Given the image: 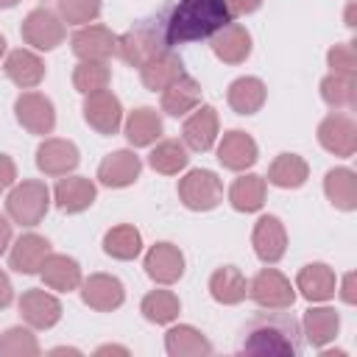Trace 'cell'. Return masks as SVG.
<instances>
[{
	"instance_id": "1",
	"label": "cell",
	"mask_w": 357,
	"mask_h": 357,
	"mask_svg": "<svg viewBox=\"0 0 357 357\" xmlns=\"http://www.w3.org/2000/svg\"><path fill=\"white\" fill-rule=\"evenodd\" d=\"M231 11L223 0H178L165 20V33L170 45H187L215 36L231 22Z\"/></svg>"
},
{
	"instance_id": "2",
	"label": "cell",
	"mask_w": 357,
	"mask_h": 357,
	"mask_svg": "<svg viewBox=\"0 0 357 357\" xmlns=\"http://www.w3.org/2000/svg\"><path fill=\"white\" fill-rule=\"evenodd\" d=\"M240 351L245 354H279L296 357L301 351V326L290 312H257L243 326Z\"/></svg>"
},
{
	"instance_id": "3",
	"label": "cell",
	"mask_w": 357,
	"mask_h": 357,
	"mask_svg": "<svg viewBox=\"0 0 357 357\" xmlns=\"http://www.w3.org/2000/svg\"><path fill=\"white\" fill-rule=\"evenodd\" d=\"M165 50H170L165 22L162 20H139L134 28H128L123 36H117L114 56H120V61H126L128 67H142Z\"/></svg>"
},
{
	"instance_id": "4",
	"label": "cell",
	"mask_w": 357,
	"mask_h": 357,
	"mask_svg": "<svg viewBox=\"0 0 357 357\" xmlns=\"http://www.w3.org/2000/svg\"><path fill=\"white\" fill-rule=\"evenodd\" d=\"M47 206H50V190L39 178L20 181L6 198V212L20 226H36L47 215Z\"/></svg>"
},
{
	"instance_id": "5",
	"label": "cell",
	"mask_w": 357,
	"mask_h": 357,
	"mask_svg": "<svg viewBox=\"0 0 357 357\" xmlns=\"http://www.w3.org/2000/svg\"><path fill=\"white\" fill-rule=\"evenodd\" d=\"M178 201L192 212H209L223 201V181L212 170H190L178 178Z\"/></svg>"
},
{
	"instance_id": "6",
	"label": "cell",
	"mask_w": 357,
	"mask_h": 357,
	"mask_svg": "<svg viewBox=\"0 0 357 357\" xmlns=\"http://www.w3.org/2000/svg\"><path fill=\"white\" fill-rule=\"evenodd\" d=\"M248 296L262 307V310H290L296 301V287L290 284V279L284 273H279L276 268H262L251 284H248Z\"/></svg>"
},
{
	"instance_id": "7",
	"label": "cell",
	"mask_w": 357,
	"mask_h": 357,
	"mask_svg": "<svg viewBox=\"0 0 357 357\" xmlns=\"http://www.w3.org/2000/svg\"><path fill=\"white\" fill-rule=\"evenodd\" d=\"M25 45L36 50H53L64 42V20L50 8H33L20 28Z\"/></svg>"
},
{
	"instance_id": "8",
	"label": "cell",
	"mask_w": 357,
	"mask_h": 357,
	"mask_svg": "<svg viewBox=\"0 0 357 357\" xmlns=\"http://www.w3.org/2000/svg\"><path fill=\"white\" fill-rule=\"evenodd\" d=\"M14 114L20 120V126L28 131V134H50L56 128V109H53V100L42 92H22L17 100H14Z\"/></svg>"
},
{
	"instance_id": "9",
	"label": "cell",
	"mask_w": 357,
	"mask_h": 357,
	"mask_svg": "<svg viewBox=\"0 0 357 357\" xmlns=\"http://www.w3.org/2000/svg\"><path fill=\"white\" fill-rule=\"evenodd\" d=\"M84 120L103 137L109 134H117L120 123H123V106H120V98L109 89H98V92H89L84 98Z\"/></svg>"
},
{
	"instance_id": "10",
	"label": "cell",
	"mask_w": 357,
	"mask_h": 357,
	"mask_svg": "<svg viewBox=\"0 0 357 357\" xmlns=\"http://www.w3.org/2000/svg\"><path fill=\"white\" fill-rule=\"evenodd\" d=\"M81 298L98 312H112L126 301V287L112 273H92L81 279Z\"/></svg>"
},
{
	"instance_id": "11",
	"label": "cell",
	"mask_w": 357,
	"mask_h": 357,
	"mask_svg": "<svg viewBox=\"0 0 357 357\" xmlns=\"http://www.w3.org/2000/svg\"><path fill=\"white\" fill-rule=\"evenodd\" d=\"M318 142L335 156H354L357 151V126L349 114H329L318 126Z\"/></svg>"
},
{
	"instance_id": "12",
	"label": "cell",
	"mask_w": 357,
	"mask_h": 357,
	"mask_svg": "<svg viewBox=\"0 0 357 357\" xmlns=\"http://www.w3.org/2000/svg\"><path fill=\"white\" fill-rule=\"evenodd\" d=\"M251 243H254V254L273 265L284 257L287 251V231H284V223L276 218V215H262L254 226V234H251Z\"/></svg>"
},
{
	"instance_id": "13",
	"label": "cell",
	"mask_w": 357,
	"mask_h": 357,
	"mask_svg": "<svg viewBox=\"0 0 357 357\" xmlns=\"http://www.w3.org/2000/svg\"><path fill=\"white\" fill-rule=\"evenodd\" d=\"M20 315L33 329H50L61 318V301L39 287H31L20 296Z\"/></svg>"
},
{
	"instance_id": "14",
	"label": "cell",
	"mask_w": 357,
	"mask_h": 357,
	"mask_svg": "<svg viewBox=\"0 0 357 357\" xmlns=\"http://www.w3.org/2000/svg\"><path fill=\"white\" fill-rule=\"evenodd\" d=\"M70 45H73V53L81 61H86V59L106 61L109 56L117 53V36L106 25H84L81 31L73 33Z\"/></svg>"
},
{
	"instance_id": "15",
	"label": "cell",
	"mask_w": 357,
	"mask_h": 357,
	"mask_svg": "<svg viewBox=\"0 0 357 357\" xmlns=\"http://www.w3.org/2000/svg\"><path fill=\"white\" fill-rule=\"evenodd\" d=\"M145 273L156 284H173L184 276V254L173 243H156L145 254Z\"/></svg>"
},
{
	"instance_id": "16",
	"label": "cell",
	"mask_w": 357,
	"mask_h": 357,
	"mask_svg": "<svg viewBox=\"0 0 357 357\" xmlns=\"http://www.w3.org/2000/svg\"><path fill=\"white\" fill-rule=\"evenodd\" d=\"M215 139H218V112H215V106H195L192 114L184 120L181 142L190 151L204 153L215 145Z\"/></svg>"
},
{
	"instance_id": "17",
	"label": "cell",
	"mask_w": 357,
	"mask_h": 357,
	"mask_svg": "<svg viewBox=\"0 0 357 357\" xmlns=\"http://www.w3.org/2000/svg\"><path fill=\"white\" fill-rule=\"evenodd\" d=\"M36 167L45 176H67L78 167V148L70 139L50 137L36 148Z\"/></svg>"
},
{
	"instance_id": "18",
	"label": "cell",
	"mask_w": 357,
	"mask_h": 357,
	"mask_svg": "<svg viewBox=\"0 0 357 357\" xmlns=\"http://www.w3.org/2000/svg\"><path fill=\"white\" fill-rule=\"evenodd\" d=\"M257 156H259L257 142L251 139V134H245V131H240V128L226 131L223 139H220V145H218V162H220L226 170H234V173L251 167V165L257 162Z\"/></svg>"
},
{
	"instance_id": "19",
	"label": "cell",
	"mask_w": 357,
	"mask_h": 357,
	"mask_svg": "<svg viewBox=\"0 0 357 357\" xmlns=\"http://www.w3.org/2000/svg\"><path fill=\"white\" fill-rule=\"evenodd\" d=\"M139 170H142L139 156H137L134 151H126V148H123V151L109 153V156L98 165V178H100V184L120 190V187L134 184V181L139 178Z\"/></svg>"
},
{
	"instance_id": "20",
	"label": "cell",
	"mask_w": 357,
	"mask_h": 357,
	"mask_svg": "<svg viewBox=\"0 0 357 357\" xmlns=\"http://www.w3.org/2000/svg\"><path fill=\"white\" fill-rule=\"evenodd\" d=\"M95 195H98V187L86 178V176H67V178H59L56 190H53V198H56V206L67 215H78L84 209H89L95 204Z\"/></svg>"
},
{
	"instance_id": "21",
	"label": "cell",
	"mask_w": 357,
	"mask_h": 357,
	"mask_svg": "<svg viewBox=\"0 0 357 357\" xmlns=\"http://www.w3.org/2000/svg\"><path fill=\"white\" fill-rule=\"evenodd\" d=\"M212 53L223 64H243L251 56V33L245 31V25L229 22L212 36Z\"/></svg>"
},
{
	"instance_id": "22",
	"label": "cell",
	"mask_w": 357,
	"mask_h": 357,
	"mask_svg": "<svg viewBox=\"0 0 357 357\" xmlns=\"http://www.w3.org/2000/svg\"><path fill=\"white\" fill-rule=\"evenodd\" d=\"M3 70H6L8 81H14L20 89H33V86H39L42 78H45V61H42L33 50H28V47L11 50V53L6 56Z\"/></svg>"
},
{
	"instance_id": "23",
	"label": "cell",
	"mask_w": 357,
	"mask_h": 357,
	"mask_svg": "<svg viewBox=\"0 0 357 357\" xmlns=\"http://www.w3.org/2000/svg\"><path fill=\"white\" fill-rule=\"evenodd\" d=\"M198 103H201V84L187 73H181L173 84L162 89V112L170 117H184Z\"/></svg>"
},
{
	"instance_id": "24",
	"label": "cell",
	"mask_w": 357,
	"mask_h": 357,
	"mask_svg": "<svg viewBox=\"0 0 357 357\" xmlns=\"http://www.w3.org/2000/svg\"><path fill=\"white\" fill-rule=\"evenodd\" d=\"M50 254V243L42 237V234H22L14 245H11V254H8V265L17 271V273H39L42 262L47 259Z\"/></svg>"
},
{
	"instance_id": "25",
	"label": "cell",
	"mask_w": 357,
	"mask_h": 357,
	"mask_svg": "<svg viewBox=\"0 0 357 357\" xmlns=\"http://www.w3.org/2000/svg\"><path fill=\"white\" fill-rule=\"evenodd\" d=\"M39 276L50 290L59 293H70L81 287V265L67 254H47V259L39 268Z\"/></svg>"
},
{
	"instance_id": "26",
	"label": "cell",
	"mask_w": 357,
	"mask_h": 357,
	"mask_svg": "<svg viewBox=\"0 0 357 357\" xmlns=\"http://www.w3.org/2000/svg\"><path fill=\"white\" fill-rule=\"evenodd\" d=\"M296 287L301 290V296L307 301H326L335 296V287H337V279H335V271L324 262H310L298 271L296 276Z\"/></svg>"
},
{
	"instance_id": "27",
	"label": "cell",
	"mask_w": 357,
	"mask_h": 357,
	"mask_svg": "<svg viewBox=\"0 0 357 357\" xmlns=\"http://www.w3.org/2000/svg\"><path fill=\"white\" fill-rule=\"evenodd\" d=\"M165 349L170 357H204L212 354V343L206 340V335L190 324H178L170 326L165 335Z\"/></svg>"
},
{
	"instance_id": "28",
	"label": "cell",
	"mask_w": 357,
	"mask_h": 357,
	"mask_svg": "<svg viewBox=\"0 0 357 357\" xmlns=\"http://www.w3.org/2000/svg\"><path fill=\"white\" fill-rule=\"evenodd\" d=\"M165 126H162V117L156 109L151 106H139L134 109L128 117H126V139L134 145V148H148L153 145L159 137H162Z\"/></svg>"
},
{
	"instance_id": "29",
	"label": "cell",
	"mask_w": 357,
	"mask_h": 357,
	"mask_svg": "<svg viewBox=\"0 0 357 357\" xmlns=\"http://www.w3.org/2000/svg\"><path fill=\"white\" fill-rule=\"evenodd\" d=\"M324 192L335 209L354 212L357 209V173L349 167H332L324 176Z\"/></svg>"
},
{
	"instance_id": "30",
	"label": "cell",
	"mask_w": 357,
	"mask_h": 357,
	"mask_svg": "<svg viewBox=\"0 0 357 357\" xmlns=\"http://www.w3.org/2000/svg\"><path fill=\"white\" fill-rule=\"evenodd\" d=\"M209 296L218 304H240L248 296V282L234 265H223L209 276Z\"/></svg>"
},
{
	"instance_id": "31",
	"label": "cell",
	"mask_w": 357,
	"mask_h": 357,
	"mask_svg": "<svg viewBox=\"0 0 357 357\" xmlns=\"http://www.w3.org/2000/svg\"><path fill=\"white\" fill-rule=\"evenodd\" d=\"M304 337L307 343H312L315 349H324L329 340H335L337 329H340V315L332 307H310L304 312Z\"/></svg>"
},
{
	"instance_id": "32",
	"label": "cell",
	"mask_w": 357,
	"mask_h": 357,
	"mask_svg": "<svg viewBox=\"0 0 357 357\" xmlns=\"http://www.w3.org/2000/svg\"><path fill=\"white\" fill-rule=\"evenodd\" d=\"M181 73H184V64H181V59L173 50H165V53H159L156 59H151L148 64L139 67V78H142L145 89H151V92H156V89L162 92Z\"/></svg>"
},
{
	"instance_id": "33",
	"label": "cell",
	"mask_w": 357,
	"mask_h": 357,
	"mask_svg": "<svg viewBox=\"0 0 357 357\" xmlns=\"http://www.w3.org/2000/svg\"><path fill=\"white\" fill-rule=\"evenodd\" d=\"M226 100L237 114H257L262 109V103H265V84L259 78H254V75L234 78L229 84Z\"/></svg>"
},
{
	"instance_id": "34",
	"label": "cell",
	"mask_w": 357,
	"mask_h": 357,
	"mask_svg": "<svg viewBox=\"0 0 357 357\" xmlns=\"http://www.w3.org/2000/svg\"><path fill=\"white\" fill-rule=\"evenodd\" d=\"M310 176L307 162L298 153H279L268 167V181L282 190H298Z\"/></svg>"
},
{
	"instance_id": "35",
	"label": "cell",
	"mask_w": 357,
	"mask_h": 357,
	"mask_svg": "<svg viewBox=\"0 0 357 357\" xmlns=\"http://www.w3.org/2000/svg\"><path fill=\"white\" fill-rule=\"evenodd\" d=\"M229 204L237 212H257L265 204V178L257 173L240 176L234 178V184L229 187Z\"/></svg>"
},
{
	"instance_id": "36",
	"label": "cell",
	"mask_w": 357,
	"mask_h": 357,
	"mask_svg": "<svg viewBox=\"0 0 357 357\" xmlns=\"http://www.w3.org/2000/svg\"><path fill=\"white\" fill-rule=\"evenodd\" d=\"M103 251L114 259H134L142 251V234L131 223H120L103 234Z\"/></svg>"
},
{
	"instance_id": "37",
	"label": "cell",
	"mask_w": 357,
	"mask_h": 357,
	"mask_svg": "<svg viewBox=\"0 0 357 357\" xmlns=\"http://www.w3.org/2000/svg\"><path fill=\"white\" fill-rule=\"evenodd\" d=\"M187 162H190L187 145L178 142V139H162V142H156V148L148 156V165L156 173H162V176H176L178 170L187 167Z\"/></svg>"
},
{
	"instance_id": "38",
	"label": "cell",
	"mask_w": 357,
	"mask_h": 357,
	"mask_svg": "<svg viewBox=\"0 0 357 357\" xmlns=\"http://www.w3.org/2000/svg\"><path fill=\"white\" fill-rule=\"evenodd\" d=\"M321 98L332 109H354V103H357V81H354V75L329 73L321 81Z\"/></svg>"
},
{
	"instance_id": "39",
	"label": "cell",
	"mask_w": 357,
	"mask_h": 357,
	"mask_svg": "<svg viewBox=\"0 0 357 357\" xmlns=\"http://www.w3.org/2000/svg\"><path fill=\"white\" fill-rule=\"evenodd\" d=\"M139 310H142V315H145L151 324H170V321L178 318L181 301H178V296H176L173 290H151V293L142 298Z\"/></svg>"
},
{
	"instance_id": "40",
	"label": "cell",
	"mask_w": 357,
	"mask_h": 357,
	"mask_svg": "<svg viewBox=\"0 0 357 357\" xmlns=\"http://www.w3.org/2000/svg\"><path fill=\"white\" fill-rule=\"evenodd\" d=\"M112 81V67L106 61H78L75 70H73V86L81 92V95H89V92H98V89H106Z\"/></svg>"
},
{
	"instance_id": "41",
	"label": "cell",
	"mask_w": 357,
	"mask_h": 357,
	"mask_svg": "<svg viewBox=\"0 0 357 357\" xmlns=\"http://www.w3.org/2000/svg\"><path fill=\"white\" fill-rule=\"evenodd\" d=\"M0 354L3 357H36L39 343L36 335L25 326H11L0 335Z\"/></svg>"
},
{
	"instance_id": "42",
	"label": "cell",
	"mask_w": 357,
	"mask_h": 357,
	"mask_svg": "<svg viewBox=\"0 0 357 357\" xmlns=\"http://www.w3.org/2000/svg\"><path fill=\"white\" fill-rule=\"evenodd\" d=\"M100 14V0H59V17L70 25H86Z\"/></svg>"
},
{
	"instance_id": "43",
	"label": "cell",
	"mask_w": 357,
	"mask_h": 357,
	"mask_svg": "<svg viewBox=\"0 0 357 357\" xmlns=\"http://www.w3.org/2000/svg\"><path fill=\"white\" fill-rule=\"evenodd\" d=\"M326 61L332 67V73L340 75H357V53H354V42H340L326 53Z\"/></svg>"
},
{
	"instance_id": "44",
	"label": "cell",
	"mask_w": 357,
	"mask_h": 357,
	"mask_svg": "<svg viewBox=\"0 0 357 357\" xmlns=\"http://www.w3.org/2000/svg\"><path fill=\"white\" fill-rule=\"evenodd\" d=\"M17 181V165L8 153H0V192H6Z\"/></svg>"
},
{
	"instance_id": "45",
	"label": "cell",
	"mask_w": 357,
	"mask_h": 357,
	"mask_svg": "<svg viewBox=\"0 0 357 357\" xmlns=\"http://www.w3.org/2000/svg\"><path fill=\"white\" fill-rule=\"evenodd\" d=\"M223 3L229 6L231 14H254L262 6V0H223Z\"/></svg>"
},
{
	"instance_id": "46",
	"label": "cell",
	"mask_w": 357,
	"mask_h": 357,
	"mask_svg": "<svg viewBox=\"0 0 357 357\" xmlns=\"http://www.w3.org/2000/svg\"><path fill=\"white\" fill-rule=\"evenodd\" d=\"M11 298H14V287H11V279L0 271V310H6L8 304H11Z\"/></svg>"
},
{
	"instance_id": "47",
	"label": "cell",
	"mask_w": 357,
	"mask_h": 357,
	"mask_svg": "<svg viewBox=\"0 0 357 357\" xmlns=\"http://www.w3.org/2000/svg\"><path fill=\"white\" fill-rule=\"evenodd\" d=\"M340 298L346 301V304H354V273H346L343 276V287H340Z\"/></svg>"
},
{
	"instance_id": "48",
	"label": "cell",
	"mask_w": 357,
	"mask_h": 357,
	"mask_svg": "<svg viewBox=\"0 0 357 357\" xmlns=\"http://www.w3.org/2000/svg\"><path fill=\"white\" fill-rule=\"evenodd\" d=\"M8 243H11V223L0 215V254L8 248Z\"/></svg>"
},
{
	"instance_id": "49",
	"label": "cell",
	"mask_w": 357,
	"mask_h": 357,
	"mask_svg": "<svg viewBox=\"0 0 357 357\" xmlns=\"http://www.w3.org/2000/svg\"><path fill=\"white\" fill-rule=\"evenodd\" d=\"M95 354H123V357H128L131 351H128L126 346H114V343H106V346H98V349H95Z\"/></svg>"
},
{
	"instance_id": "50",
	"label": "cell",
	"mask_w": 357,
	"mask_h": 357,
	"mask_svg": "<svg viewBox=\"0 0 357 357\" xmlns=\"http://www.w3.org/2000/svg\"><path fill=\"white\" fill-rule=\"evenodd\" d=\"M346 25H349V28H354V3H349V6H346Z\"/></svg>"
},
{
	"instance_id": "51",
	"label": "cell",
	"mask_w": 357,
	"mask_h": 357,
	"mask_svg": "<svg viewBox=\"0 0 357 357\" xmlns=\"http://www.w3.org/2000/svg\"><path fill=\"white\" fill-rule=\"evenodd\" d=\"M53 354H81V351H78V349H64V346H61V349H53Z\"/></svg>"
},
{
	"instance_id": "52",
	"label": "cell",
	"mask_w": 357,
	"mask_h": 357,
	"mask_svg": "<svg viewBox=\"0 0 357 357\" xmlns=\"http://www.w3.org/2000/svg\"><path fill=\"white\" fill-rule=\"evenodd\" d=\"M20 0H0V8H14Z\"/></svg>"
},
{
	"instance_id": "53",
	"label": "cell",
	"mask_w": 357,
	"mask_h": 357,
	"mask_svg": "<svg viewBox=\"0 0 357 357\" xmlns=\"http://www.w3.org/2000/svg\"><path fill=\"white\" fill-rule=\"evenodd\" d=\"M6 56V39H3V33H0V59Z\"/></svg>"
}]
</instances>
